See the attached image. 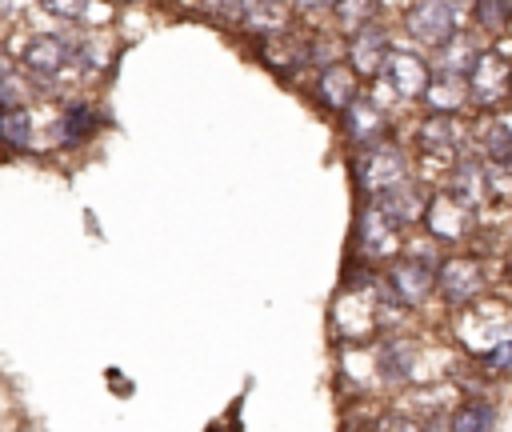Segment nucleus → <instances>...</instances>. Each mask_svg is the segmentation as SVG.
Instances as JSON below:
<instances>
[{
	"instance_id": "nucleus-21",
	"label": "nucleus",
	"mask_w": 512,
	"mask_h": 432,
	"mask_svg": "<svg viewBox=\"0 0 512 432\" xmlns=\"http://www.w3.org/2000/svg\"><path fill=\"white\" fill-rule=\"evenodd\" d=\"M0 132H4V140H8V148H12V152L28 148V144H32V108H16V112H4V120H0Z\"/></svg>"
},
{
	"instance_id": "nucleus-4",
	"label": "nucleus",
	"mask_w": 512,
	"mask_h": 432,
	"mask_svg": "<svg viewBox=\"0 0 512 432\" xmlns=\"http://www.w3.org/2000/svg\"><path fill=\"white\" fill-rule=\"evenodd\" d=\"M380 76H384V84H388L396 96H404V100L424 96L428 84H432V72H428V64H424V56H416L412 48H392Z\"/></svg>"
},
{
	"instance_id": "nucleus-18",
	"label": "nucleus",
	"mask_w": 512,
	"mask_h": 432,
	"mask_svg": "<svg viewBox=\"0 0 512 432\" xmlns=\"http://www.w3.org/2000/svg\"><path fill=\"white\" fill-rule=\"evenodd\" d=\"M72 60L80 64L84 76H100V72L112 68L116 48H112V40H104V36H88V40H76V44H72Z\"/></svg>"
},
{
	"instance_id": "nucleus-2",
	"label": "nucleus",
	"mask_w": 512,
	"mask_h": 432,
	"mask_svg": "<svg viewBox=\"0 0 512 432\" xmlns=\"http://www.w3.org/2000/svg\"><path fill=\"white\" fill-rule=\"evenodd\" d=\"M356 180H360V188L380 192V196H384L388 188L404 184L408 176H404V156H400V148L376 144V148L360 152V160H356Z\"/></svg>"
},
{
	"instance_id": "nucleus-31",
	"label": "nucleus",
	"mask_w": 512,
	"mask_h": 432,
	"mask_svg": "<svg viewBox=\"0 0 512 432\" xmlns=\"http://www.w3.org/2000/svg\"><path fill=\"white\" fill-rule=\"evenodd\" d=\"M304 12H324V8H336V0H296Z\"/></svg>"
},
{
	"instance_id": "nucleus-3",
	"label": "nucleus",
	"mask_w": 512,
	"mask_h": 432,
	"mask_svg": "<svg viewBox=\"0 0 512 432\" xmlns=\"http://www.w3.org/2000/svg\"><path fill=\"white\" fill-rule=\"evenodd\" d=\"M468 88H472V100L480 108H500L512 96V64L500 52H484L468 76Z\"/></svg>"
},
{
	"instance_id": "nucleus-14",
	"label": "nucleus",
	"mask_w": 512,
	"mask_h": 432,
	"mask_svg": "<svg viewBox=\"0 0 512 432\" xmlns=\"http://www.w3.org/2000/svg\"><path fill=\"white\" fill-rule=\"evenodd\" d=\"M448 196L460 200L464 208L480 212V204L492 196V188H488V168H480V164H456L452 176H448Z\"/></svg>"
},
{
	"instance_id": "nucleus-7",
	"label": "nucleus",
	"mask_w": 512,
	"mask_h": 432,
	"mask_svg": "<svg viewBox=\"0 0 512 432\" xmlns=\"http://www.w3.org/2000/svg\"><path fill=\"white\" fill-rule=\"evenodd\" d=\"M424 224H428V232H432L436 240H464V236L476 228V212L464 208L460 200H452V196L444 192V196H436V200L428 204Z\"/></svg>"
},
{
	"instance_id": "nucleus-15",
	"label": "nucleus",
	"mask_w": 512,
	"mask_h": 432,
	"mask_svg": "<svg viewBox=\"0 0 512 432\" xmlns=\"http://www.w3.org/2000/svg\"><path fill=\"white\" fill-rule=\"evenodd\" d=\"M356 244L364 256H384L396 248V236H392V220L380 212V204H368L360 212V224H356Z\"/></svg>"
},
{
	"instance_id": "nucleus-6",
	"label": "nucleus",
	"mask_w": 512,
	"mask_h": 432,
	"mask_svg": "<svg viewBox=\"0 0 512 432\" xmlns=\"http://www.w3.org/2000/svg\"><path fill=\"white\" fill-rule=\"evenodd\" d=\"M440 284L436 268H428L424 260H392L388 268V288L400 304H420L432 296V288Z\"/></svg>"
},
{
	"instance_id": "nucleus-5",
	"label": "nucleus",
	"mask_w": 512,
	"mask_h": 432,
	"mask_svg": "<svg viewBox=\"0 0 512 432\" xmlns=\"http://www.w3.org/2000/svg\"><path fill=\"white\" fill-rule=\"evenodd\" d=\"M436 276H440V296L452 304V308H468L476 296H480V288H484V272H480V264L476 260H468V256H448L440 268H436Z\"/></svg>"
},
{
	"instance_id": "nucleus-32",
	"label": "nucleus",
	"mask_w": 512,
	"mask_h": 432,
	"mask_svg": "<svg viewBox=\"0 0 512 432\" xmlns=\"http://www.w3.org/2000/svg\"><path fill=\"white\" fill-rule=\"evenodd\" d=\"M272 4H280V0H272Z\"/></svg>"
},
{
	"instance_id": "nucleus-24",
	"label": "nucleus",
	"mask_w": 512,
	"mask_h": 432,
	"mask_svg": "<svg viewBox=\"0 0 512 432\" xmlns=\"http://www.w3.org/2000/svg\"><path fill=\"white\" fill-rule=\"evenodd\" d=\"M484 152H488V160H492L496 168H508V172H512V128L492 124V128L484 132Z\"/></svg>"
},
{
	"instance_id": "nucleus-17",
	"label": "nucleus",
	"mask_w": 512,
	"mask_h": 432,
	"mask_svg": "<svg viewBox=\"0 0 512 432\" xmlns=\"http://www.w3.org/2000/svg\"><path fill=\"white\" fill-rule=\"evenodd\" d=\"M440 52V72H448V76H472V68L480 64V56H484V48L468 36V32H456L444 48H436Z\"/></svg>"
},
{
	"instance_id": "nucleus-16",
	"label": "nucleus",
	"mask_w": 512,
	"mask_h": 432,
	"mask_svg": "<svg viewBox=\"0 0 512 432\" xmlns=\"http://www.w3.org/2000/svg\"><path fill=\"white\" fill-rule=\"evenodd\" d=\"M472 100V88H468V76H432L428 92H424V104L432 108V116H452L456 108H464Z\"/></svg>"
},
{
	"instance_id": "nucleus-30",
	"label": "nucleus",
	"mask_w": 512,
	"mask_h": 432,
	"mask_svg": "<svg viewBox=\"0 0 512 432\" xmlns=\"http://www.w3.org/2000/svg\"><path fill=\"white\" fill-rule=\"evenodd\" d=\"M380 432H420V424L408 420V416H384L380 420Z\"/></svg>"
},
{
	"instance_id": "nucleus-10",
	"label": "nucleus",
	"mask_w": 512,
	"mask_h": 432,
	"mask_svg": "<svg viewBox=\"0 0 512 432\" xmlns=\"http://www.w3.org/2000/svg\"><path fill=\"white\" fill-rule=\"evenodd\" d=\"M64 60H72V40H64V36H28V44H24L28 72L56 76L64 68Z\"/></svg>"
},
{
	"instance_id": "nucleus-11",
	"label": "nucleus",
	"mask_w": 512,
	"mask_h": 432,
	"mask_svg": "<svg viewBox=\"0 0 512 432\" xmlns=\"http://www.w3.org/2000/svg\"><path fill=\"white\" fill-rule=\"evenodd\" d=\"M356 88H360V76H356L352 64H328V68L320 72V84H316L320 100H324L332 112H348V108L356 104Z\"/></svg>"
},
{
	"instance_id": "nucleus-1",
	"label": "nucleus",
	"mask_w": 512,
	"mask_h": 432,
	"mask_svg": "<svg viewBox=\"0 0 512 432\" xmlns=\"http://www.w3.org/2000/svg\"><path fill=\"white\" fill-rule=\"evenodd\" d=\"M404 20H408V32L420 40V44H428V48H444L460 28H456V8L448 4V0H416L408 12H404Z\"/></svg>"
},
{
	"instance_id": "nucleus-26",
	"label": "nucleus",
	"mask_w": 512,
	"mask_h": 432,
	"mask_svg": "<svg viewBox=\"0 0 512 432\" xmlns=\"http://www.w3.org/2000/svg\"><path fill=\"white\" fill-rule=\"evenodd\" d=\"M376 4L380 0H336V12H340V20L348 24V28H368L372 24V16H376Z\"/></svg>"
},
{
	"instance_id": "nucleus-27",
	"label": "nucleus",
	"mask_w": 512,
	"mask_h": 432,
	"mask_svg": "<svg viewBox=\"0 0 512 432\" xmlns=\"http://www.w3.org/2000/svg\"><path fill=\"white\" fill-rule=\"evenodd\" d=\"M40 8L56 20H80L92 8V0H40Z\"/></svg>"
},
{
	"instance_id": "nucleus-25",
	"label": "nucleus",
	"mask_w": 512,
	"mask_h": 432,
	"mask_svg": "<svg viewBox=\"0 0 512 432\" xmlns=\"http://www.w3.org/2000/svg\"><path fill=\"white\" fill-rule=\"evenodd\" d=\"M472 12H476V24L488 28V32H500L512 20V4L508 0H472Z\"/></svg>"
},
{
	"instance_id": "nucleus-20",
	"label": "nucleus",
	"mask_w": 512,
	"mask_h": 432,
	"mask_svg": "<svg viewBox=\"0 0 512 432\" xmlns=\"http://www.w3.org/2000/svg\"><path fill=\"white\" fill-rule=\"evenodd\" d=\"M412 360H416L412 344L388 340V344L380 348V376H384V380H404V376L412 372Z\"/></svg>"
},
{
	"instance_id": "nucleus-12",
	"label": "nucleus",
	"mask_w": 512,
	"mask_h": 432,
	"mask_svg": "<svg viewBox=\"0 0 512 432\" xmlns=\"http://www.w3.org/2000/svg\"><path fill=\"white\" fill-rule=\"evenodd\" d=\"M380 212L392 224H416V220L428 216V196H424V188H416L412 180H404V184H396V188H388L380 196Z\"/></svg>"
},
{
	"instance_id": "nucleus-19",
	"label": "nucleus",
	"mask_w": 512,
	"mask_h": 432,
	"mask_svg": "<svg viewBox=\"0 0 512 432\" xmlns=\"http://www.w3.org/2000/svg\"><path fill=\"white\" fill-rule=\"evenodd\" d=\"M240 20L260 28V32H280L288 24V16L280 12V4L272 0H240Z\"/></svg>"
},
{
	"instance_id": "nucleus-28",
	"label": "nucleus",
	"mask_w": 512,
	"mask_h": 432,
	"mask_svg": "<svg viewBox=\"0 0 512 432\" xmlns=\"http://www.w3.org/2000/svg\"><path fill=\"white\" fill-rule=\"evenodd\" d=\"M300 56H304V48H300L296 40H284V48H276V40L264 44V60H268V64H296Z\"/></svg>"
},
{
	"instance_id": "nucleus-13",
	"label": "nucleus",
	"mask_w": 512,
	"mask_h": 432,
	"mask_svg": "<svg viewBox=\"0 0 512 432\" xmlns=\"http://www.w3.org/2000/svg\"><path fill=\"white\" fill-rule=\"evenodd\" d=\"M344 120H348V136H352V144L356 148H376V144H384V128H388V120H384V112L376 108V104H368V100H356L348 112H344Z\"/></svg>"
},
{
	"instance_id": "nucleus-29",
	"label": "nucleus",
	"mask_w": 512,
	"mask_h": 432,
	"mask_svg": "<svg viewBox=\"0 0 512 432\" xmlns=\"http://www.w3.org/2000/svg\"><path fill=\"white\" fill-rule=\"evenodd\" d=\"M488 364H492V368H512V340L488 348Z\"/></svg>"
},
{
	"instance_id": "nucleus-23",
	"label": "nucleus",
	"mask_w": 512,
	"mask_h": 432,
	"mask_svg": "<svg viewBox=\"0 0 512 432\" xmlns=\"http://www.w3.org/2000/svg\"><path fill=\"white\" fill-rule=\"evenodd\" d=\"M452 432H492V408L488 404H460L452 416Z\"/></svg>"
},
{
	"instance_id": "nucleus-22",
	"label": "nucleus",
	"mask_w": 512,
	"mask_h": 432,
	"mask_svg": "<svg viewBox=\"0 0 512 432\" xmlns=\"http://www.w3.org/2000/svg\"><path fill=\"white\" fill-rule=\"evenodd\" d=\"M88 132H92V112L84 104L64 108V116H60V144H80Z\"/></svg>"
},
{
	"instance_id": "nucleus-8",
	"label": "nucleus",
	"mask_w": 512,
	"mask_h": 432,
	"mask_svg": "<svg viewBox=\"0 0 512 432\" xmlns=\"http://www.w3.org/2000/svg\"><path fill=\"white\" fill-rule=\"evenodd\" d=\"M388 52H392L388 36H384L376 24H368V28H360V32L352 36V44H348V64L356 68V76H376V72H384Z\"/></svg>"
},
{
	"instance_id": "nucleus-9",
	"label": "nucleus",
	"mask_w": 512,
	"mask_h": 432,
	"mask_svg": "<svg viewBox=\"0 0 512 432\" xmlns=\"http://www.w3.org/2000/svg\"><path fill=\"white\" fill-rule=\"evenodd\" d=\"M460 140H464V128L452 116H428L420 124V152H424V160L452 164V152H456Z\"/></svg>"
}]
</instances>
